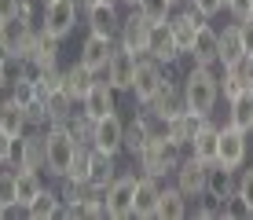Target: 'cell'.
I'll use <instances>...</instances> for the list:
<instances>
[{
    "instance_id": "cell-1",
    "label": "cell",
    "mask_w": 253,
    "mask_h": 220,
    "mask_svg": "<svg viewBox=\"0 0 253 220\" xmlns=\"http://www.w3.org/2000/svg\"><path fill=\"white\" fill-rule=\"evenodd\" d=\"M180 88H184V103L191 114L198 118H209L216 107H220V77H216V66H198L191 63L180 77Z\"/></svg>"
},
{
    "instance_id": "cell-2",
    "label": "cell",
    "mask_w": 253,
    "mask_h": 220,
    "mask_svg": "<svg viewBox=\"0 0 253 220\" xmlns=\"http://www.w3.org/2000/svg\"><path fill=\"white\" fill-rule=\"evenodd\" d=\"M184 151L187 147H180L176 139H154V143H147L143 151H139L132 162H136V169L139 176H154V180H165V176H172L176 173V165L184 162Z\"/></svg>"
},
{
    "instance_id": "cell-3",
    "label": "cell",
    "mask_w": 253,
    "mask_h": 220,
    "mask_svg": "<svg viewBox=\"0 0 253 220\" xmlns=\"http://www.w3.org/2000/svg\"><path fill=\"white\" fill-rule=\"evenodd\" d=\"M77 136L70 132V125H48V173L55 176H66L70 165H74V154H77Z\"/></svg>"
},
{
    "instance_id": "cell-4",
    "label": "cell",
    "mask_w": 253,
    "mask_h": 220,
    "mask_svg": "<svg viewBox=\"0 0 253 220\" xmlns=\"http://www.w3.org/2000/svg\"><path fill=\"white\" fill-rule=\"evenodd\" d=\"M81 4L77 0H48L44 11H41V30L51 33V37L66 41L70 33L77 30V19H81Z\"/></svg>"
},
{
    "instance_id": "cell-5",
    "label": "cell",
    "mask_w": 253,
    "mask_h": 220,
    "mask_svg": "<svg viewBox=\"0 0 253 220\" xmlns=\"http://www.w3.org/2000/svg\"><path fill=\"white\" fill-rule=\"evenodd\" d=\"M136 169L132 173H118V180L103 191V202H107V217L110 220H128L132 217V202H136Z\"/></svg>"
},
{
    "instance_id": "cell-6",
    "label": "cell",
    "mask_w": 253,
    "mask_h": 220,
    "mask_svg": "<svg viewBox=\"0 0 253 220\" xmlns=\"http://www.w3.org/2000/svg\"><path fill=\"white\" fill-rule=\"evenodd\" d=\"M165 66L158 63V59H151V55H139V63H136V77H132V88H128V95L139 103V107H147V103L154 99V92L162 88L165 81Z\"/></svg>"
},
{
    "instance_id": "cell-7",
    "label": "cell",
    "mask_w": 253,
    "mask_h": 220,
    "mask_svg": "<svg viewBox=\"0 0 253 220\" xmlns=\"http://www.w3.org/2000/svg\"><path fill=\"white\" fill-rule=\"evenodd\" d=\"M151 30L154 22L147 19L139 7H128V15H121V30H118V44L136 55H147V44H151Z\"/></svg>"
},
{
    "instance_id": "cell-8",
    "label": "cell",
    "mask_w": 253,
    "mask_h": 220,
    "mask_svg": "<svg viewBox=\"0 0 253 220\" xmlns=\"http://www.w3.org/2000/svg\"><path fill=\"white\" fill-rule=\"evenodd\" d=\"M206 180H209V165L202 162V158H195V154H184V162L176 165V173H172V183H176L180 191L191 198H206Z\"/></svg>"
},
{
    "instance_id": "cell-9",
    "label": "cell",
    "mask_w": 253,
    "mask_h": 220,
    "mask_svg": "<svg viewBox=\"0 0 253 220\" xmlns=\"http://www.w3.org/2000/svg\"><path fill=\"white\" fill-rule=\"evenodd\" d=\"M216 162L228 165V169H242L250 162V132L235 129V125H220V151Z\"/></svg>"
},
{
    "instance_id": "cell-10",
    "label": "cell",
    "mask_w": 253,
    "mask_h": 220,
    "mask_svg": "<svg viewBox=\"0 0 253 220\" xmlns=\"http://www.w3.org/2000/svg\"><path fill=\"white\" fill-rule=\"evenodd\" d=\"M136 63H139V55L136 51H128V48H114V55H110V63H107V70H103V81H107L114 92H128L132 88V77H136Z\"/></svg>"
},
{
    "instance_id": "cell-11",
    "label": "cell",
    "mask_w": 253,
    "mask_h": 220,
    "mask_svg": "<svg viewBox=\"0 0 253 220\" xmlns=\"http://www.w3.org/2000/svg\"><path fill=\"white\" fill-rule=\"evenodd\" d=\"M235 195H239V169L213 162L209 165V180H206V198L216 202V206H228Z\"/></svg>"
},
{
    "instance_id": "cell-12",
    "label": "cell",
    "mask_w": 253,
    "mask_h": 220,
    "mask_svg": "<svg viewBox=\"0 0 253 220\" xmlns=\"http://www.w3.org/2000/svg\"><path fill=\"white\" fill-rule=\"evenodd\" d=\"M92 147H95V151H107V154H121V151H125V121H121L118 110L95 121Z\"/></svg>"
},
{
    "instance_id": "cell-13",
    "label": "cell",
    "mask_w": 253,
    "mask_h": 220,
    "mask_svg": "<svg viewBox=\"0 0 253 220\" xmlns=\"http://www.w3.org/2000/svg\"><path fill=\"white\" fill-rule=\"evenodd\" d=\"M33 33H37V22L22 19V15H15V19H4V22H0V44L11 51V59H22V51L30 48Z\"/></svg>"
},
{
    "instance_id": "cell-14",
    "label": "cell",
    "mask_w": 253,
    "mask_h": 220,
    "mask_svg": "<svg viewBox=\"0 0 253 220\" xmlns=\"http://www.w3.org/2000/svg\"><path fill=\"white\" fill-rule=\"evenodd\" d=\"M147 55L151 59H158V63L169 70V66H176L180 59H187L184 51H180V44L176 37H172V30H169V22H158L151 30V44H147Z\"/></svg>"
},
{
    "instance_id": "cell-15",
    "label": "cell",
    "mask_w": 253,
    "mask_h": 220,
    "mask_svg": "<svg viewBox=\"0 0 253 220\" xmlns=\"http://www.w3.org/2000/svg\"><path fill=\"white\" fill-rule=\"evenodd\" d=\"M216 151H220V121H216V110H213L202 121V129L195 132V139L187 143V154H195V158H202L206 165H213Z\"/></svg>"
},
{
    "instance_id": "cell-16",
    "label": "cell",
    "mask_w": 253,
    "mask_h": 220,
    "mask_svg": "<svg viewBox=\"0 0 253 220\" xmlns=\"http://www.w3.org/2000/svg\"><path fill=\"white\" fill-rule=\"evenodd\" d=\"M187 59H191V63H198V66H220V30H213L209 22L198 26Z\"/></svg>"
},
{
    "instance_id": "cell-17",
    "label": "cell",
    "mask_w": 253,
    "mask_h": 220,
    "mask_svg": "<svg viewBox=\"0 0 253 220\" xmlns=\"http://www.w3.org/2000/svg\"><path fill=\"white\" fill-rule=\"evenodd\" d=\"M114 48H118L114 37L88 33V37H84V44H81V55H77V59H81L92 74H103V70H107V63H110V55H114Z\"/></svg>"
},
{
    "instance_id": "cell-18",
    "label": "cell",
    "mask_w": 253,
    "mask_h": 220,
    "mask_svg": "<svg viewBox=\"0 0 253 220\" xmlns=\"http://www.w3.org/2000/svg\"><path fill=\"white\" fill-rule=\"evenodd\" d=\"M202 22H209V19H202L198 11H191V7H184V4L169 15V30H172V37H176V44H180V51H184V55L191 51L195 33H198V26H202Z\"/></svg>"
},
{
    "instance_id": "cell-19",
    "label": "cell",
    "mask_w": 253,
    "mask_h": 220,
    "mask_svg": "<svg viewBox=\"0 0 253 220\" xmlns=\"http://www.w3.org/2000/svg\"><path fill=\"white\" fill-rule=\"evenodd\" d=\"M22 143V165L26 169H48V129H26L19 136Z\"/></svg>"
},
{
    "instance_id": "cell-20",
    "label": "cell",
    "mask_w": 253,
    "mask_h": 220,
    "mask_svg": "<svg viewBox=\"0 0 253 220\" xmlns=\"http://www.w3.org/2000/svg\"><path fill=\"white\" fill-rule=\"evenodd\" d=\"M158 198H162V180H154V176H139V180H136L132 217H139V220L158 217Z\"/></svg>"
},
{
    "instance_id": "cell-21",
    "label": "cell",
    "mask_w": 253,
    "mask_h": 220,
    "mask_svg": "<svg viewBox=\"0 0 253 220\" xmlns=\"http://www.w3.org/2000/svg\"><path fill=\"white\" fill-rule=\"evenodd\" d=\"M114 88H110L107 81H95L92 88H88V95L81 99V110L88 114L92 121H99V118H107V114H114L118 110V99H114Z\"/></svg>"
},
{
    "instance_id": "cell-22",
    "label": "cell",
    "mask_w": 253,
    "mask_h": 220,
    "mask_svg": "<svg viewBox=\"0 0 253 220\" xmlns=\"http://www.w3.org/2000/svg\"><path fill=\"white\" fill-rule=\"evenodd\" d=\"M84 22H88V33H103V37L118 41V30H121L118 4H92L88 11H84Z\"/></svg>"
},
{
    "instance_id": "cell-23",
    "label": "cell",
    "mask_w": 253,
    "mask_h": 220,
    "mask_svg": "<svg viewBox=\"0 0 253 220\" xmlns=\"http://www.w3.org/2000/svg\"><path fill=\"white\" fill-rule=\"evenodd\" d=\"M118 180V154H107V151H95L88 154V183L99 191H107L110 183Z\"/></svg>"
},
{
    "instance_id": "cell-24",
    "label": "cell",
    "mask_w": 253,
    "mask_h": 220,
    "mask_svg": "<svg viewBox=\"0 0 253 220\" xmlns=\"http://www.w3.org/2000/svg\"><path fill=\"white\" fill-rule=\"evenodd\" d=\"M95 81H99V74H92V70L84 66L81 59H77V63L66 70V77H63V92H66L74 103H81L84 95H88V88H92Z\"/></svg>"
},
{
    "instance_id": "cell-25",
    "label": "cell",
    "mask_w": 253,
    "mask_h": 220,
    "mask_svg": "<svg viewBox=\"0 0 253 220\" xmlns=\"http://www.w3.org/2000/svg\"><path fill=\"white\" fill-rule=\"evenodd\" d=\"M187 217V195L176 183H162V198H158V220H184Z\"/></svg>"
},
{
    "instance_id": "cell-26",
    "label": "cell",
    "mask_w": 253,
    "mask_h": 220,
    "mask_svg": "<svg viewBox=\"0 0 253 220\" xmlns=\"http://www.w3.org/2000/svg\"><path fill=\"white\" fill-rule=\"evenodd\" d=\"M228 125H235V129H242V132L253 136V92L250 88L228 103Z\"/></svg>"
},
{
    "instance_id": "cell-27",
    "label": "cell",
    "mask_w": 253,
    "mask_h": 220,
    "mask_svg": "<svg viewBox=\"0 0 253 220\" xmlns=\"http://www.w3.org/2000/svg\"><path fill=\"white\" fill-rule=\"evenodd\" d=\"M202 121H206V118H198V114L180 110L176 118H169V139H176L180 147H187L191 139H195V132L202 129Z\"/></svg>"
},
{
    "instance_id": "cell-28",
    "label": "cell",
    "mask_w": 253,
    "mask_h": 220,
    "mask_svg": "<svg viewBox=\"0 0 253 220\" xmlns=\"http://www.w3.org/2000/svg\"><path fill=\"white\" fill-rule=\"evenodd\" d=\"M26 129H30V125H26V114H22V107L11 99V95H4V103H0V132H7L11 139H19Z\"/></svg>"
},
{
    "instance_id": "cell-29",
    "label": "cell",
    "mask_w": 253,
    "mask_h": 220,
    "mask_svg": "<svg viewBox=\"0 0 253 220\" xmlns=\"http://www.w3.org/2000/svg\"><path fill=\"white\" fill-rule=\"evenodd\" d=\"M147 143H154V136H151V129H147V121L139 118V114H132V118L125 121V154H139Z\"/></svg>"
},
{
    "instance_id": "cell-30",
    "label": "cell",
    "mask_w": 253,
    "mask_h": 220,
    "mask_svg": "<svg viewBox=\"0 0 253 220\" xmlns=\"http://www.w3.org/2000/svg\"><path fill=\"white\" fill-rule=\"evenodd\" d=\"M220 99L224 103H231L235 95H242L246 92V77H242V59L239 63H228V66H220Z\"/></svg>"
},
{
    "instance_id": "cell-31",
    "label": "cell",
    "mask_w": 253,
    "mask_h": 220,
    "mask_svg": "<svg viewBox=\"0 0 253 220\" xmlns=\"http://www.w3.org/2000/svg\"><path fill=\"white\" fill-rule=\"evenodd\" d=\"M242 55H246V48H242V30H239V22H231V26L220 30V66L239 63Z\"/></svg>"
},
{
    "instance_id": "cell-32",
    "label": "cell",
    "mask_w": 253,
    "mask_h": 220,
    "mask_svg": "<svg viewBox=\"0 0 253 220\" xmlns=\"http://www.w3.org/2000/svg\"><path fill=\"white\" fill-rule=\"evenodd\" d=\"M59 209H63V198H59V191L44 187L37 198L26 206V217L30 220H48V217H59Z\"/></svg>"
},
{
    "instance_id": "cell-33",
    "label": "cell",
    "mask_w": 253,
    "mask_h": 220,
    "mask_svg": "<svg viewBox=\"0 0 253 220\" xmlns=\"http://www.w3.org/2000/svg\"><path fill=\"white\" fill-rule=\"evenodd\" d=\"M15 180H19V206H30L33 198L44 191V180H41V169H15Z\"/></svg>"
},
{
    "instance_id": "cell-34",
    "label": "cell",
    "mask_w": 253,
    "mask_h": 220,
    "mask_svg": "<svg viewBox=\"0 0 253 220\" xmlns=\"http://www.w3.org/2000/svg\"><path fill=\"white\" fill-rule=\"evenodd\" d=\"M77 107H81V103H74L66 92L48 95V125H70V118L77 114Z\"/></svg>"
},
{
    "instance_id": "cell-35",
    "label": "cell",
    "mask_w": 253,
    "mask_h": 220,
    "mask_svg": "<svg viewBox=\"0 0 253 220\" xmlns=\"http://www.w3.org/2000/svg\"><path fill=\"white\" fill-rule=\"evenodd\" d=\"M63 77H66V70H59V66H51V70H37V74H33L37 99H44V103H48V95L63 92Z\"/></svg>"
},
{
    "instance_id": "cell-36",
    "label": "cell",
    "mask_w": 253,
    "mask_h": 220,
    "mask_svg": "<svg viewBox=\"0 0 253 220\" xmlns=\"http://www.w3.org/2000/svg\"><path fill=\"white\" fill-rule=\"evenodd\" d=\"M19 206V180H15L11 165H0V209Z\"/></svg>"
},
{
    "instance_id": "cell-37",
    "label": "cell",
    "mask_w": 253,
    "mask_h": 220,
    "mask_svg": "<svg viewBox=\"0 0 253 220\" xmlns=\"http://www.w3.org/2000/svg\"><path fill=\"white\" fill-rule=\"evenodd\" d=\"M136 7H139V11H143L154 26H158V22H169V15L176 11V4H172V0H139Z\"/></svg>"
},
{
    "instance_id": "cell-38",
    "label": "cell",
    "mask_w": 253,
    "mask_h": 220,
    "mask_svg": "<svg viewBox=\"0 0 253 220\" xmlns=\"http://www.w3.org/2000/svg\"><path fill=\"white\" fill-rule=\"evenodd\" d=\"M22 114H26V125L30 129H48V103L44 99H30L22 107Z\"/></svg>"
},
{
    "instance_id": "cell-39",
    "label": "cell",
    "mask_w": 253,
    "mask_h": 220,
    "mask_svg": "<svg viewBox=\"0 0 253 220\" xmlns=\"http://www.w3.org/2000/svg\"><path fill=\"white\" fill-rule=\"evenodd\" d=\"M239 202L246 206V213L253 217V169L239 173Z\"/></svg>"
},
{
    "instance_id": "cell-40",
    "label": "cell",
    "mask_w": 253,
    "mask_h": 220,
    "mask_svg": "<svg viewBox=\"0 0 253 220\" xmlns=\"http://www.w3.org/2000/svg\"><path fill=\"white\" fill-rule=\"evenodd\" d=\"M184 7L198 11L202 19H216V15L224 11V0H184Z\"/></svg>"
},
{
    "instance_id": "cell-41",
    "label": "cell",
    "mask_w": 253,
    "mask_h": 220,
    "mask_svg": "<svg viewBox=\"0 0 253 220\" xmlns=\"http://www.w3.org/2000/svg\"><path fill=\"white\" fill-rule=\"evenodd\" d=\"M224 11H228L235 22H246V19H250V0H228V4H224Z\"/></svg>"
},
{
    "instance_id": "cell-42",
    "label": "cell",
    "mask_w": 253,
    "mask_h": 220,
    "mask_svg": "<svg viewBox=\"0 0 253 220\" xmlns=\"http://www.w3.org/2000/svg\"><path fill=\"white\" fill-rule=\"evenodd\" d=\"M195 217L198 220H216L220 217V206L216 202H202V206H195Z\"/></svg>"
},
{
    "instance_id": "cell-43",
    "label": "cell",
    "mask_w": 253,
    "mask_h": 220,
    "mask_svg": "<svg viewBox=\"0 0 253 220\" xmlns=\"http://www.w3.org/2000/svg\"><path fill=\"white\" fill-rule=\"evenodd\" d=\"M239 30H242V48H246V55H253V19L239 22Z\"/></svg>"
},
{
    "instance_id": "cell-44",
    "label": "cell",
    "mask_w": 253,
    "mask_h": 220,
    "mask_svg": "<svg viewBox=\"0 0 253 220\" xmlns=\"http://www.w3.org/2000/svg\"><path fill=\"white\" fill-rule=\"evenodd\" d=\"M11 147H15V139L7 136V132H0V165L11 162Z\"/></svg>"
},
{
    "instance_id": "cell-45",
    "label": "cell",
    "mask_w": 253,
    "mask_h": 220,
    "mask_svg": "<svg viewBox=\"0 0 253 220\" xmlns=\"http://www.w3.org/2000/svg\"><path fill=\"white\" fill-rule=\"evenodd\" d=\"M19 15H22V19H30V22H41V15H37V7H33V0H19Z\"/></svg>"
},
{
    "instance_id": "cell-46",
    "label": "cell",
    "mask_w": 253,
    "mask_h": 220,
    "mask_svg": "<svg viewBox=\"0 0 253 220\" xmlns=\"http://www.w3.org/2000/svg\"><path fill=\"white\" fill-rule=\"evenodd\" d=\"M19 15V0H0V22Z\"/></svg>"
},
{
    "instance_id": "cell-47",
    "label": "cell",
    "mask_w": 253,
    "mask_h": 220,
    "mask_svg": "<svg viewBox=\"0 0 253 220\" xmlns=\"http://www.w3.org/2000/svg\"><path fill=\"white\" fill-rule=\"evenodd\" d=\"M242 77H246V88L253 92V55H242Z\"/></svg>"
},
{
    "instance_id": "cell-48",
    "label": "cell",
    "mask_w": 253,
    "mask_h": 220,
    "mask_svg": "<svg viewBox=\"0 0 253 220\" xmlns=\"http://www.w3.org/2000/svg\"><path fill=\"white\" fill-rule=\"evenodd\" d=\"M77 4H81V11H88L92 4H99V0H77Z\"/></svg>"
},
{
    "instance_id": "cell-49",
    "label": "cell",
    "mask_w": 253,
    "mask_h": 220,
    "mask_svg": "<svg viewBox=\"0 0 253 220\" xmlns=\"http://www.w3.org/2000/svg\"><path fill=\"white\" fill-rule=\"evenodd\" d=\"M118 4H125V7H136V4H139V0H118Z\"/></svg>"
},
{
    "instance_id": "cell-50",
    "label": "cell",
    "mask_w": 253,
    "mask_h": 220,
    "mask_svg": "<svg viewBox=\"0 0 253 220\" xmlns=\"http://www.w3.org/2000/svg\"><path fill=\"white\" fill-rule=\"evenodd\" d=\"M99 4H118V0H99Z\"/></svg>"
},
{
    "instance_id": "cell-51",
    "label": "cell",
    "mask_w": 253,
    "mask_h": 220,
    "mask_svg": "<svg viewBox=\"0 0 253 220\" xmlns=\"http://www.w3.org/2000/svg\"><path fill=\"white\" fill-rule=\"evenodd\" d=\"M250 19H253V0H250Z\"/></svg>"
},
{
    "instance_id": "cell-52",
    "label": "cell",
    "mask_w": 253,
    "mask_h": 220,
    "mask_svg": "<svg viewBox=\"0 0 253 220\" xmlns=\"http://www.w3.org/2000/svg\"><path fill=\"white\" fill-rule=\"evenodd\" d=\"M172 4H176V7H180V4H184V0H172Z\"/></svg>"
},
{
    "instance_id": "cell-53",
    "label": "cell",
    "mask_w": 253,
    "mask_h": 220,
    "mask_svg": "<svg viewBox=\"0 0 253 220\" xmlns=\"http://www.w3.org/2000/svg\"><path fill=\"white\" fill-rule=\"evenodd\" d=\"M0 103H4V95H0Z\"/></svg>"
},
{
    "instance_id": "cell-54",
    "label": "cell",
    "mask_w": 253,
    "mask_h": 220,
    "mask_svg": "<svg viewBox=\"0 0 253 220\" xmlns=\"http://www.w3.org/2000/svg\"><path fill=\"white\" fill-rule=\"evenodd\" d=\"M41 4H48V0H41Z\"/></svg>"
}]
</instances>
